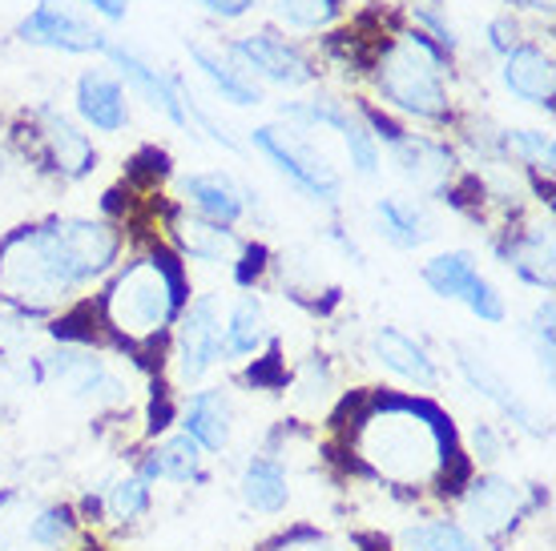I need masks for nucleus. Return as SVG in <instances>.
Returning <instances> with one entry per match:
<instances>
[{"instance_id": "1", "label": "nucleus", "mask_w": 556, "mask_h": 551, "mask_svg": "<svg viewBox=\"0 0 556 551\" xmlns=\"http://www.w3.org/2000/svg\"><path fill=\"white\" fill-rule=\"evenodd\" d=\"M122 258V230L105 218H45L0 238V303L37 318L70 303Z\"/></svg>"}, {"instance_id": "2", "label": "nucleus", "mask_w": 556, "mask_h": 551, "mask_svg": "<svg viewBox=\"0 0 556 551\" xmlns=\"http://www.w3.org/2000/svg\"><path fill=\"white\" fill-rule=\"evenodd\" d=\"M359 456L367 467H376L388 483L400 487H424L447 463V439L440 414L416 402H379L359 427Z\"/></svg>"}, {"instance_id": "3", "label": "nucleus", "mask_w": 556, "mask_h": 551, "mask_svg": "<svg viewBox=\"0 0 556 551\" xmlns=\"http://www.w3.org/2000/svg\"><path fill=\"white\" fill-rule=\"evenodd\" d=\"M186 306V278L169 254H146L122 266L101 294L105 326L129 343H150L178 322Z\"/></svg>"}, {"instance_id": "4", "label": "nucleus", "mask_w": 556, "mask_h": 551, "mask_svg": "<svg viewBox=\"0 0 556 551\" xmlns=\"http://www.w3.org/2000/svg\"><path fill=\"white\" fill-rule=\"evenodd\" d=\"M447 56L419 33L404 28L376 53V89L391 110L428 125H444L452 117V97L444 85Z\"/></svg>"}, {"instance_id": "5", "label": "nucleus", "mask_w": 556, "mask_h": 551, "mask_svg": "<svg viewBox=\"0 0 556 551\" xmlns=\"http://www.w3.org/2000/svg\"><path fill=\"white\" fill-rule=\"evenodd\" d=\"M251 150L263 153L266 162L291 181L306 202H319V206H331V209L343 202V178H339V169L327 162V153H319L311 145L306 129H294V125H258V129H251Z\"/></svg>"}, {"instance_id": "6", "label": "nucleus", "mask_w": 556, "mask_h": 551, "mask_svg": "<svg viewBox=\"0 0 556 551\" xmlns=\"http://www.w3.org/2000/svg\"><path fill=\"white\" fill-rule=\"evenodd\" d=\"M419 282L435 298L459 303L468 315L488 322V326H504V318H508L504 294L480 274V262H476L472 249H444V254H435L431 262L419 266Z\"/></svg>"}, {"instance_id": "7", "label": "nucleus", "mask_w": 556, "mask_h": 551, "mask_svg": "<svg viewBox=\"0 0 556 551\" xmlns=\"http://www.w3.org/2000/svg\"><path fill=\"white\" fill-rule=\"evenodd\" d=\"M73 515L56 499L33 491L0 496V551H70Z\"/></svg>"}, {"instance_id": "8", "label": "nucleus", "mask_w": 556, "mask_h": 551, "mask_svg": "<svg viewBox=\"0 0 556 551\" xmlns=\"http://www.w3.org/2000/svg\"><path fill=\"white\" fill-rule=\"evenodd\" d=\"M218 362H223V294H198L178 315L174 374L181 386H198Z\"/></svg>"}, {"instance_id": "9", "label": "nucleus", "mask_w": 556, "mask_h": 551, "mask_svg": "<svg viewBox=\"0 0 556 551\" xmlns=\"http://www.w3.org/2000/svg\"><path fill=\"white\" fill-rule=\"evenodd\" d=\"M226 56H230L251 81L282 85V89H306V85H315V77H319L315 61H311L294 41L278 37L275 28H258V33L235 37V41L226 44Z\"/></svg>"}, {"instance_id": "10", "label": "nucleus", "mask_w": 556, "mask_h": 551, "mask_svg": "<svg viewBox=\"0 0 556 551\" xmlns=\"http://www.w3.org/2000/svg\"><path fill=\"white\" fill-rule=\"evenodd\" d=\"M16 41L70 56H93L105 53L110 37L73 0H37V9L16 21Z\"/></svg>"}, {"instance_id": "11", "label": "nucleus", "mask_w": 556, "mask_h": 551, "mask_svg": "<svg viewBox=\"0 0 556 551\" xmlns=\"http://www.w3.org/2000/svg\"><path fill=\"white\" fill-rule=\"evenodd\" d=\"M45 379L61 386L73 402H85V407H122V402H129V383L93 350H73V346L53 350L45 359Z\"/></svg>"}, {"instance_id": "12", "label": "nucleus", "mask_w": 556, "mask_h": 551, "mask_svg": "<svg viewBox=\"0 0 556 551\" xmlns=\"http://www.w3.org/2000/svg\"><path fill=\"white\" fill-rule=\"evenodd\" d=\"M33 133H37V157L45 162L49 174H56L61 181L93 178V169H98L93 138L73 121L70 113L53 110V105L33 110Z\"/></svg>"}, {"instance_id": "13", "label": "nucleus", "mask_w": 556, "mask_h": 551, "mask_svg": "<svg viewBox=\"0 0 556 551\" xmlns=\"http://www.w3.org/2000/svg\"><path fill=\"white\" fill-rule=\"evenodd\" d=\"M105 56L113 65V77L126 85V93L141 97L153 113H162L174 129L190 133V121H186V105H181V81L169 77L166 69H157L150 56H141L134 44L110 41L105 44Z\"/></svg>"}, {"instance_id": "14", "label": "nucleus", "mask_w": 556, "mask_h": 551, "mask_svg": "<svg viewBox=\"0 0 556 551\" xmlns=\"http://www.w3.org/2000/svg\"><path fill=\"white\" fill-rule=\"evenodd\" d=\"M525 511H529V491L508 475H496V471L468 483V491L459 499V515H464L468 531L484 539L513 531L525 520Z\"/></svg>"}, {"instance_id": "15", "label": "nucleus", "mask_w": 556, "mask_h": 551, "mask_svg": "<svg viewBox=\"0 0 556 551\" xmlns=\"http://www.w3.org/2000/svg\"><path fill=\"white\" fill-rule=\"evenodd\" d=\"M456 371H459V379L472 386L484 402H492L520 435H529V439H548V423L541 419V411H536V407H532V402L525 399V395H520V390H516V386L508 383L484 355H476V350H468V346H456Z\"/></svg>"}, {"instance_id": "16", "label": "nucleus", "mask_w": 556, "mask_h": 551, "mask_svg": "<svg viewBox=\"0 0 556 551\" xmlns=\"http://www.w3.org/2000/svg\"><path fill=\"white\" fill-rule=\"evenodd\" d=\"M391 150V166L395 174L416 190V197H447L452 190V178L459 169V157L447 141L435 138H419V133H400L395 141H388Z\"/></svg>"}, {"instance_id": "17", "label": "nucleus", "mask_w": 556, "mask_h": 551, "mask_svg": "<svg viewBox=\"0 0 556 551\" xmlns=\"http://www.w3.org/2000/svg\"><path fill=\"white\" fill-rule=\"evenodd\" d=\"M181 202L190 206V214L206 221H218V226H230L235 230L242 218H251L258 209V193L251 185H242L235 174L226 169H198V174H186L178 181Z\"/></svg>"}, {"instance_id": "18", "label": "nucleus", "mask_w": 556, "mask_h": 551, "mask_svg": "<svg viewBox=\"0 0 556 551\" xmlns=\"http://www.w3.org/2000/svg\"><path fill=\"white\" fill-rule=\"evenodd\" d=\"M371 218H376V234L395 249H424L428 242L440 238V221H435L428 202L416 197V193L376 197Z\"/></svg>"}, {"instance_id": "19", "label": "nucleus", "mask_w": 556, "mask_h": 551, "mask_svg": "<svg viewBox=\"0 0 556 551\" xmlns=\"http://www.w3.org/2000/svg\"><path fill=\"white\" fill-rule=\"evenodd\" d=\"M73 110L85 129L122 133L129 125V93L110 69H85L73 85Z\"/></svg>"}, {"instance_id": "20", "label": "nucleus", "mask_w": 556, "mask_h": 551, "mask_svg": "<svg viewBox=\"0 0 556 551\" xmlns=\"http://www.w3.org/2000/svg\"><path fill=\"white\" fill-rule=\"evenodd\" d=\"M371 359L388 374H395L400 383L416 386V390H435L440 386V362L431 359V350L416 343L400 326H379L371 334Z\"/></svg>"}, {"instance_id": "21", "label": "nucleus", "mask_w": 556, "mask_h": 551, "mask_svg": "<svg viewBox=\"0 0 556 551\" xmlns=\"http://www.w3.org/2000/svg\"><path fill=\"white\" fill-rule=\"evenodd\" d=\"M169 238L178 246L181 258L202 266H235L242 258V238L230 230V226H218V221H206L190 214V209H178L169 218Z\"/></svg>"}, {"instance_id": "22", "label": "nucleus", "mask_w": 556, "mask_h": 551, "mask_svg": "<svg viewBox=\"0 0 556 551\" xmlns=\"http://www.w3.org/2000/svg\"><path fill=\"white\" fill-rule=\"evenodd\" d=\"M181 435H190L210 456H223L230 439H235V402H230V390H223V386L190 390L186 411H181Z\"/></svg>"}, {"instance_id": "23", "label": "nucleus", "mask_w": 556, "mask_h": 551, "mask_svg": "<svg viewBox=\"0 0 556 551\" xmlns=\"http://www.w3.org/2000/svg\"><path fill=\"white\" fill-rule=\"evenodd\" d=\"M501 81L516 101H525V105L544 110V113L553 110L556 73H553V56L544 53L541 44H516L513 53H504Z\"/></svg>"}, {"instance_id": "24", "label": "nucleus", "mask_w": 556, "mask_h": 551, "mask_svg": "<svg viewBox=\"0 0 556 551\" xmlns=\"http://www.w3.org/2000/svg\"><path fill=\"white\" fill-rule=\"evenodd\" d=\"M266 343H270L266 306L254 290H247V294H238L235 303L226 306V315H223V362L254 359Z\"/></svg>"}, {"instance_id": "25", "label": "nucleus", "mask_w": 556, "mask_h": 551, "mask_svg": "<svg viewBox=\"0 0 556 551\" xmlns=\"http://www.w3.org/2000/svg\"><path fill=\"white\" fill-rule=\"evenodd\" d=\"M186 56H190V65L206 77L210 89L223 97L226 105H235V110L263 105V85L251 81L226 53H218V49H210V44H202V41H186Z\"/></svg>"}, {"instance_id": "26", "label": "nucleus", "mask_w": 556, "mask_h": 551, "mask_svg": "<svg viewBox=\"0 0 556 551\" xmlns=\"http://www.w3.org/2000/svg\"><path fill=\"white\" fill-rule=\"evenodd\" d=\"M501 258L520 282H529V286L553 294V234H548V226H529V230H520V234L508 230V242L501 246Z\"/></svg>"}, {"instance_id": "27", "label": "nucleus", "mask_w": 556, "mask_h": 551, "mask_svg": "<svg viewBox=\"0 0 556 551\" xmlns=\"http://www.w3.org/2000/svg\"><path fill=\"white\" fill-rule=\"evenodd\" d=\"M238 491H242V503L258 515H278L291 503V475L287 467L270 456H251L247 467L238 475Z\"/></svg>"}, {"instance_id": "28", "label": "nucleus", "mask_w": 556, "mask_h": 551, "mask_svg": "<svg viewBox=\"0 0 556 551\" xmlns=\"http://www.w3.org/2000/svg\"><path fill=\"white\" fill-rule=\"evenodd\" d=\"M202 447H198L190 435H169V439H162L157 447H153L150 456L141 459V479H157V483H178V487H186V483H198L206 479V471H202Z\"/></svg>"}, {"instance_id": "29", "label": "nucleus", "mask_w": 556, "mask_h": 551, "mask_svg": "<svg viewBox=\"0 0 556 551\" xmlns=\"http://www.w3.org/2000/svg\"><path fill=\"white\" fill-rule=\"evenodd\" d=\"M400 551H480V543L456 520H419L400 531Z\"/></svg>"}, {"instance_id": "30", "label": "nucleus", "mask_w": 556, "mask_h": 551, "mask_svg": "<svg viewBox=\"0 0 556 551\" xmlns=\"http://www.w3.org/2000/svg\"><path fill=\"white\" fill-rule=\"evenodd\" d=\"M339 138H343V150H348V162H351V174L363 181H376L379 169H383V150H379L376 133L367 129L359 110H348V117L339 121L334 129Z\"/></svg>"}, {"instance_id": "31", "label": "nucleus", "mask_w": 556, "mask_h": 551, "mask_svg": "<svg viewBox=\"0 0 556 551\" xmlns=\"http://www.w3.org/2000/svg\"><path fill=\"white\" fill-rule=\"evenodd\" d=\"M501 153L508 166H525L536 169V174H553L556 166V150L553 138L544 129H501Z\"/></svg>"}, {"instance_id": "32", "label": "nucleus", "mask_w": 556, "mask_h": 551, "mask_svg": "<svg viewBox=\"0 0 556 551\" xmlns=\"http://www.w3.org/2000/svg\"><path fill=\"white\" fill-rule=\"evenodd\" d=\"M343 16V0H275V21L294 33H319Z\"/></svg>"}, {"instance_id": "33", "label": "nucleus", "mask_w": 556, "mask_h": 551, "mask_svg": "<svg viewBox=\"0 0 556 551\" xmlns=\"http://www.w3.org/2000/svg\"><path fill=\"white\" fill-rule=\"evenodd\" d=\"M153 496H150V479H141L138 471L134 475H122L113 479V487H105V511L117 524H138L141 515L150 511Z\"/></svg>"}, {"instance_id": "34", "label": "nucleus", "mask_w": 556, "mask_h": 551, "mask_svg": "<svg viewBox=\"0 0 556 551\" xmlns=\"http://www.w3.org/2000/svg\"><path fill=\"white\" fill-rule=\"evenodd\" d=\"M529 343H532V355L541 362L544 371H553V298L544 294L541 303L532 306V318H529Z\"/></svg>"}, {"instance_id": "35", "label": "nucleus", "mask_w": 556, "mask_h": 551, "mask_svg": "<svg viewBox=\"0 0 556 551\" xmlns=\"http://www.w3.org/2000/svg\"><path fill=\"white\" fill-rule=\"evenodd\" d=\"M488 37V49H492V53L496 56H504V53H513L516 44H520V21H516L513 13H504V16H492V21H488V28H484Z\"/></svg>"}, {"instance_id": "36", "label": "nucleus", "mask_w": 556, "mask_h": 551, "mask_svg": "<svg viewBox=\"0 0 556 551\" xmlns=\"http://www.w3.org/2000/svg\"><path fill=\"white\" fill-rule=\"evenodd\" d=\"M327 395H331V374H327V367L319 359H311L303 367V374H299V399L327 402Z\"/></svg>"}, {"instance_id": "37", "label": "nucleus", "mask_w": 556, "mask_h": 551, "mask_svg": "<svg viewBox=\"0 0 556 551\" xmlns=\"http://www.w3.org/2000/svg\"><path fill=\"white\" fill-rule=\"evenodd\" d=\"M468 439H472V456L480 459L484 467H492V463L504 456L501 435H496V427H492V423H484V419H476L472 431H468Z\"/></svg>"}, {"instance_id": "38", "label": "nucleus", "mask_w": 556, "mask_h": 551, "mask_svg": "<svg viewBox=\"0 0 556 551\" xmlns=\"http://www.w3.org/2000/svg\"><path fill=\"white\" fill-rule=\"evenodd\" d=\"M263 0H198V9L214 21H242L247 13H254Z\"/></svg>"}, {"instance_id": "39", "label": "nucleus", "mask_w": 556, "mask_h": 551, "mask_svg": "<svg viewBox=\"0 0 556 551\" xmlns=\"http://www.w3.org/2000/svg\"><path fill=\"white\" fill-rule=\"evenodd\" d=\"M275 551H348V548L331 536H311V531H299V536L275 543Z\"/></svg>"}, {"instance_id": "40", "label": "nucleus", "mask_w": 556, "mask_h": 551, "mask_svg": "<svg viewBox=\"0 0 556 551\" xmlns=\"http://www.w3.org/2000/svg\"><path fill=\"white\" fill-rule=\"evenodd\" d=\"M77 4L93 9V13L105 16V21H126V13H129V0H77Z\"/></svg>"}, {"instance_id": "41", "label": "nucleus", "mask_w": 556, "mask_h": 551, "mask_svg": "<svg viewBox=\"0 0 556 551\" xmlns=\"http://www.w3.org/2000/svg\"><path fill=\"white\" fill-rule=\"evenodd\" d=\"M513 9H529V13H553V0H508Z\"/></svg>"}]
</instances>
